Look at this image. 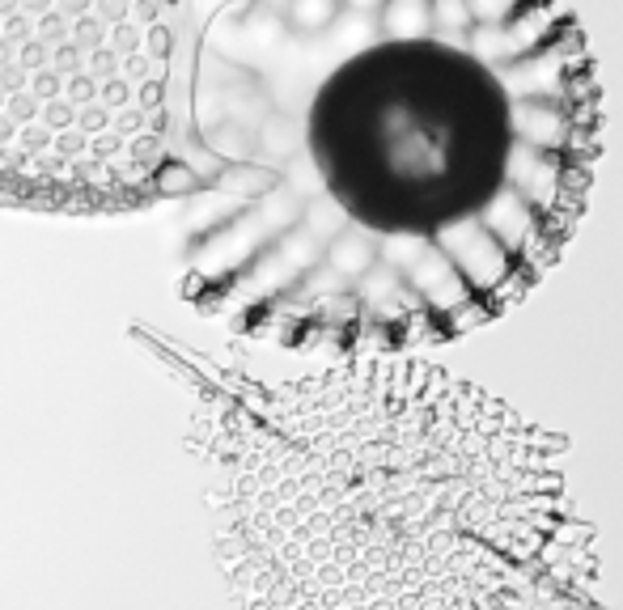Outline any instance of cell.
Instances as JSON below:
<instances>
[{
  "label": "cell",
  "instance_id": "cell-2",
  "mask_svg": "<svg viewBox=\"0 0 623 610\" xmlns=\"http://www.w3.org/2000/svg\"><path fill=\"white\" fill-rule=\"evenodd\" d=\"M289 610H594L568 445L429 361L365 356L280 403Z\"/></svg>",
  "mask_w": 623,
  "mask_h": 610
},
{
  "label": "cell",
  "instance_id": "cell-1",
  "mask_svg": "<svg viewBox=\"0 0 623 610\" xmlns=\"http://www.w3.org/2000/svg\"><path fill=\"white\" fill-rule=\"evenodd\" d=\"M598 157V64L568 0H217L178 293L297 356L454 344L556 267Z\"/></svg>",
  "mask_w": 623,
  "mask_h": 610
},
{
  "label": "cell",
  "instance_id": "cell-3",
  "mask_svg": "<svg viewBox=\"0 0 623 610\" xmlns=\"http://www.w3.org/2000/svg\"><path fill=\"white\" fill-rule=\"evenodd\" d=\"M212 5L0 0V204H174L187 183L191 68Z\"/></svg>",
  "mask_w": 623,
  "mask_h": 610
}]
</instances>
